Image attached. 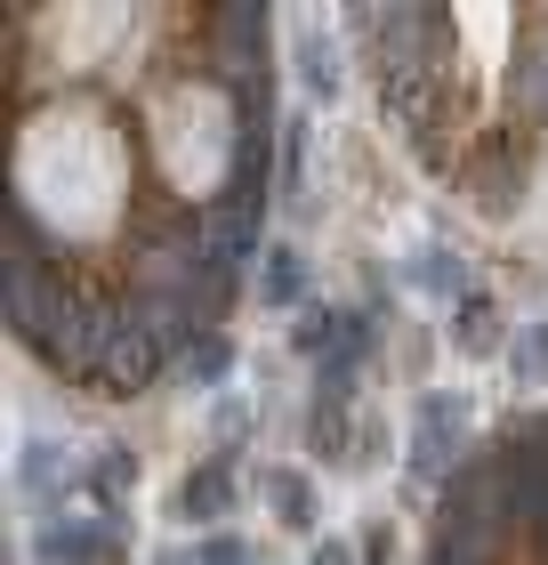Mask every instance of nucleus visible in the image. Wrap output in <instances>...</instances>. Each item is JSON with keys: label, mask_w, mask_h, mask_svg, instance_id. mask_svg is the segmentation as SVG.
Segmentation results:
<instances>
[{"label": "nucleus", "mask_w": 548, "mask_h": 565, "mask_svg": "<svg viewBox=\"0 0 548 565\" xmlns=\"http://www.w3.org/2000/svg\"><path fill=\"white\" fill-rule=\"evenodd\" d=\"M138 146L146 170L170 186V202H218L243 170V114H234V89L211 73H153L138 97Z\"/></svg>", "instance_id": "obj_2"}, {"label": "nucleus", "mask_w": 548, "mask_h": 565, "mask_svg": "<svg viewBox=\"0 0 548 565\" xmlns=\"http://www.w3.org/2000/svg\"><path fill=\"white\" fill-rule=\"evenodd\" d=\"M138 24H146V9H129V0H49L24 24L41 97H106L114 82H129L146 57Z\"/></svg>", "instance_id": "obj_3"}, {"label": "nucleus", "mask_w": 548, "mask_h": 565, "mask_svg": "<svg viewBox=\"0 0 548 565\" xmlns=\"http://www.w3.org/2000/svg\"><path fill=\"white\" fill-rule=\"evenodd\" d=\"M460 24V73L468 89H492L516 57V9H484V0H468V9H452Z\"/></svg>", "instance_id": "obj_4"}, {"label": "nucleus", "mask_w": 548, "mask_h": 565, "mask_svg": "<svg viewBox=\"0 0 548 565\" xmlns=\"http://www.w3.org/2000/svg\"><path fill=\"white\" fill-rule=\"evenodd\" d=\"M138 121L114 97H33L9 138L17 218L57 250H106L138 211Z\"/></svg>", "instance_id": "obj_1"}]
</instances>
